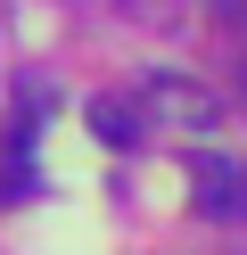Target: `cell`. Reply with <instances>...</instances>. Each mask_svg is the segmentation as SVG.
Wrapping results in <instances>:
<instances>
[{"instance_id": "obj_1", "label": "cell", "mask_w": 247, "mask_h": 255, "mask_svg": "<svg viewBox=\"0 0 247 255\" xmlns=\"http://www.w3.org/2000/svg\"><path fill=\"white\" fill-rule=\"evenodd\" d=\"M132 107H140V124L148 132H165V140H198V132H214V91L198 83V74H173V66H148L140 83H132Z\"/></svg>"}, {"instance_id": "obj_3", "label": "cell", "mask_w": 247, "mask_h": 255, "mask_svg": "<svg viewBox=\"0 0 247 255\" xmlns=\"http://www.w3.org/2000/svg\"><path fill=\"white\" fill-rule=\"evenodd\" d=\"M82 116H91V132L107 140V148H140V140H148V124H140V107H132L124 91H107V99H91V107H82Z\"/></svg>"}, {"instance_id": "obj_2", "label": "cell", "mask_w": 247, "mask_h": 255, "mask_svg": "<svg viewBox=\"0 0 247 255\" xmlns=\"http://www.w3.org/2000/svg\"><path fill=\"white\" fill-rule=\"evenodd\" d=\"M190 198H198V214L239 222L247 214V165H231V156H190Z\"/></svg>"}]
</instances>
